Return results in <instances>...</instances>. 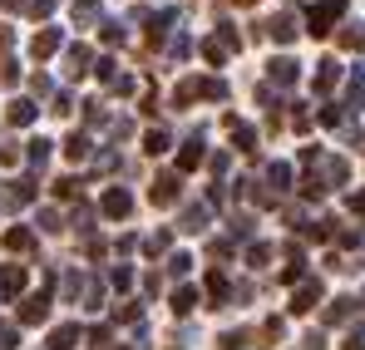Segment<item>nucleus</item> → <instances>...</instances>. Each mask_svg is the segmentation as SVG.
I'll use <instances>...</instances> for the list:
<instances>
[{
    "mask_svg": "<svg viewBox=\"0 0 365 350\" xmlns=\"http://www.w3.org/2000/svg\"><path fill=\"white\" fill-rule=\"evenodd\" d=\"M346 15V0H321V5H311V15H306V25H311V35H331V25Z\"/></svg>",
    "mask_w": 365,
    "mask_h": 350,
    "instance_id": "obj_1",
    "label": "nucleus"
},
{
    "mask_svg": "<svg viewBox=\"0 0 365 350\" xmlns=\"http://www.w3.org/2000/svg\"><path fill=\"white\" fill-rule=\"evenodd\" d=\"M60 30H40V35H35V45H30V50H35V59H45V55H55V50H60Z\"/></svg>",
    "mask_w": 365,
    "mask_h": 350,
    "instance_id": "obj_2",
    "label": "nucleus"
},
{
    "mask_svg": "<svg viewBox=\"0 0 365 350\" xmlns=\"http://www.w3.org/2000/svg\"><path fill=\"white\" fill-rule=\"evenodd\" d=\"M0 292H5V296L25 292V267H5V272H0Z\"/></svg>",
    "mask_w": 365,
    "mask_h": 350,
    "instance_id": "obj_3",
    "label": "nucleus"
},
{
    "mask_svg": "<svg viewBox=\"0 0 365 350\" xmlns=\"http://www.w3.org/2000/svg\"><path fill=\"white\" fill-rule=\"evenodd\" d=\"M128 207H133V197H128L123 187H114V192H104V212H109V217H123Z\"/></svg>",
    "mask_w": 365,
    "mask_h": 350,
    "instance_id": "obj_4",
    "label": "nucleus"
},
{
    "mask_svg": "<svg viewBox=\"0 0 365 350\" xmlns=\"http://www.w3.org/2000/svg\"><path fill=\"white\" fill-rule=\"evenodd\" d=\"M336 79H341V64H336V59H321V74H316V89L326 94V89H336Z\"/></svg>",
    "mask_w": 365,
    "mask_h": 350,
    "instance_id": "obj_5",
    "label": "nucleus"
},
{
    "mask_svg": "<svg viewBox=\"0 0 365 350\" xmlns=\"http://www.w3.org/2000/svg\"><path fill=\"white\" fill-rule=\"evenodd\" d=\"M267 30H272V35H277L282 45H287V40H297V20H292V15H277V20H272Z\"/></svg>",
    "mask_w": 365,
    "mask_h": 350,
    "instance_id": "obj_6",
    "label": "nucleus"
},
{
    "mask_svg": "<svg viewBox=\"0 0 365 350\" xmlns=\"http://www.w3.org/2000/svg\"><path fill=\"white\" fill-rule=\"evenodd\" d=\"M272 79L277 84H297V59H272Z\"/></svg>",
    "mask_w": 365,
    "mask_h": 350,
    "instance_id": "obj_7",
    "label": "nucleus"
},
{
    "mask_svg": "<svg viewBox=\"0 0 365 350\" xmlns=\"http://www.w3.org/2000/svg\"><path fill=\"white\" fill-rule=\"evenodd\" d=\"M173 197H178V177H158V182H153V202H163V207H168Z\"/></svg>",
    "mask_w": 365,
    "mask_h": 350,
    "instance_id": "obj_8",
    "label": "nucleus"
},
{
    "mask_svg": "<svg viewBox=\"0 0 365 350\" xmlns=\"http://www.w3.org/2000/svg\"><path fill=\"white\" fill-rule=\"evenodd\" d=\"M30 197H35V192H30V182H10V187H5V207H25Z\"/></svg>",
    "mask_w": 365,
    "mask_h": 350,
    "instance_id": "obj_9",
    "label": "nucleus"
},
{
    "mask_svg": "<svg viewBox=\"0 0 365 350\" xmlns=\"http://www.w3.org/2000/svg\"><path fill=\"white\" fill-rule=\"evenodd\" d=\"M20 316H25V321H45V316H50V296H30Z\"/></svg>",
    "mask_w": 365,
    "mask_h": 350,
    "instance_id": "obj_10",
    "label": "nucleus"
},
{
    "mask_svg": "<svg viewBox=\"0 0 365 350\" xmlns=\"http://www.w3.org/2000/svg\"><path fill=\"white\" fill-rule=\"evenodd\" d=\"M316 301H321V287H316V282H306L302 292H297V301H292V311H311Z\"/></svg>",
    "mask_w": 365,
    "mask_h": 350,
    "instance_id": "obj_11",
    "label": "nucleus"
},
{
    "mask_svg": "<svg viewBox=\"0 0 365 350\" xmlns=\"http://www.w3.org/2000/svg\"><path fill=\"white\" fill-rule=\"evenodd\" d=\"M64 64H69V74L79 79V74H84V64H89V50H84V45H69V55H64Z\"/></svg>",
    "mask_w": 365,
    "mask_h": 350,
    "instance_id": "obj_12",
    "label": "nucleus"
},
{
    "mask_svg": "<svg viewBox=\"0 0 365 350\" xmlns=\"http://www.w3.org/2000/svg\"><path fill=\"white\" fill-rule=\"evenodd\" d=\"M35 114H40V109H35L30 99H15V104H10V123H35Z\"/></svg>",
    "mask_w": 365,
    "mask_h": 350,
    "instance_id": "obj_13",
    "label": "nucleus"
},
{
    "mask_svg": "<svg viewBox=\"0 0 365 350\" xmlns=\"http://www.w3.org/2000/svg\"><path fill=\"white\" fill-rule=\"evenodd\" d=\"M74 20L79 25H94L99 20V0H74Z\"/></svg>",
    "mask_w": 365,
    "mask_h": 350,
    "instance_id": "obj_14",
    "label": "nucleus"
},
{
    "mask_svg": "<svg viewBox=\"0 0 365 350\" xmlns=\"http://www.w3.org/2000/svg\"><path fill=\"white\" fill-rule=\"evenodd\" d=\"M341 45L346 50H365V25H346L341 30Z\"/></svg>",
    "mask_w": 365,
    "mask_h": 350,
    "instance_id": "obj_15",
    "label": "nucleus"
},
{
    "mask_svg": "<svg viewBox=\"0 0 365 350\" xmlns=\"http://www.w3.org/2000/svg\"><path fill=\"white\" fill-rule=\"evenodd\" d=\"M64 153H69V158L79 163V158L89 153V138H84V133H69V138H64Z\"/></svg>",
    "mask_w": 365,
    "mask_h": 350,
    "instance_id": "obj_16",
    "label": "nucleus"
},
{
    "mask_svg": "<svg viewBox=\"0 0 365 350\" xmlns=\"http://www.w3.org/2000/svg\"><path fill=\"white\" fill-rule=\"evenodd\" d=\"M74 341H79V326H60V331L50 336V346H55V350H69Z\"/></svg>",
    "mask_w": 365,
    "mask_h": 350,
    "instance_id": "obj_17",
    "label": "nucleus"
},
{
    "mask_svg": "<svg viewBox=\"0 0 365 350\" xmlns=\"http://www.w3.org/2000/svg\"><path fill=\"white\" fill-rule=\"evenodd\" d=\"M202 222H207L202 207H187V212H182V232H202Z\"/></svg>",
    "mask_w": 365,
    "mask_h": 350,
    "instance_id": "obj_18",
    "label": "nucleus"
},
{
    "mask_svg": "<svg viewBox=\"0 0 365 350\" xmlns=\"http://www.w3.org/2000/svg\"><path fill=\"white\" fill-rule=\"evenodd\" d=\"M192 306H197V292H192V287H182V292L173 296V311H178V316H187Z\"/></svg>",
    "mask_w": 365,
    "mask_h": 350,
    "instance_id": "obj_19",
    "label": "nucleus"
},
{
    "mask_svg": "<svg viewBox=\"0 0 365 350\" xmlns=\"http://www.w3.org/2000/svg\"><path fill=\"white\" fill-rule=\"evenodd\" d=\"M197 163H202V143H197V138H192V143H187V148H182L178 168H197Z\"/></svg>",
    "mask_w": 365,
    "mask_h": 350,
    "instance_id": "obj_20",
    "label": "nucleus"
},
{
    "mask_svg": "<svg viewBox=\"0 0 365 350\" xmlns=\"http://www.w3.org/2000/svg\"><path fill=\"white\" fill-rule=\"evenodd\" d=\"M202 55L212 59V64H222V59H227V40H207V45H202Z\"/></svg>",
    "mask_w": 365,
    "mask_h": 350,
    "instance_id": "obj_21",
    "label": "nucleus"
},
{
    "mask_svg": "<svg viewBox=\"0 0 365 350\" xmlns=\"http://www.w3.org/2000/svg\"><path fill=\"white\" fill-rule=\"evenodd\" d=\"M5 247H10V252H25V247H30V232H25V227L5 232Z\"/></svg>",
    "mask_w": 365,
    "mask_h": 350,
    "instance_id": "obj_22",
    "label": "nucleus"
},
{
    "mask_svg": "<svg viewBox=\"0 0 365 350\" xmlns=\"http://www.w3.org/2000/svg\"><path fill=\"white\" fill-rule=\"evenodd\" d=\"M45 158H50V143H45V138H35V143H30V163H35V168H45Z\"/></svg>",
    "mask_w": 365,
    "mask_h": 350,
    "instance_id": "obj_23",
    "label": "nucleus"
},
{
    "mask_svg": "<svg viewBox=\"0 0 365 350\" xmlns=\"http://www.w3.org/2000/svg\"><path fill=\"white\" fill-rule=\"evenodd\" d=\"M272 187H287V182H292V168H287V163H272Z\"/></svg>",
    "mask_w": 365,
    "mask_h": 350,
    "instance_id": "obj_24",
    "label": "nucleus"
},
{
    "mask_svg": "<svg viewBox=\"0 0 365 350\" xmlns=\"http://www.w3.org/2000/svg\"><path fill=\"white\" fill-rule=\"evenodd\" d=\"M143 148H148V153H163V148H168V133H158V128H153V133L143 138Z\"/></svg>",
    "mask_w": 365,
    "mask_h": 350,
    "instance_id": "obj_25",
    "label": "nucleus"
},
{
    "mask_svg": "<svg viewBox=\"0 0 365 350\" xmlns=\"http://www.w3.org/2000/svg\"><path fill=\"white\" fill-rule=\"evenodd\" d=\"M104 40H109V45H119V40H123V25H119V20H109V25H104Z\"/></svg>",
    "mask_w": 365,
    "mask_h": 350,
    "instance_id": "obj_26",
    "label": "nucleus"
},
{
    "mask_svg": "<svg viewBox=\"0 0 365 350\" xmlns=\"http://www.w3.org/2000/svg\"><path fill=\"white\" fill-rule=\"evenodd\" d=\"M55 5H60V0H30V10H35V15H50Z\"/></svg>",
    "mask_w": 365,
    "mask_h": 350,
    "instance_id": "obj_27",
    "label": "nucleus"
},
{
    "mask_svg": "<svg viewBox=\"0 0 365 350\" xmlns=\"http://www.w3.org/2000/svg\"><path fill=\"white\" fill-rule=\"evenodd\" d=\"M351 207H356V212H365V192H356V197H351Z\"/></svg>",
    "mask_w": 365,
    "mask_h": 350,
    "instance_id": "obj_28",
    "label": "nucleus"
},
{
    "mask_svg": "<svg viewBox=\"0 0 365 350\" xmlns=\"http://www.w3.org/2000/svg\"><path fill=\"white\" fill-rule=\"evenodd\" d=\"M346 350H365V341H361V336H351V341H346Z\"/></svg>",
    "mask_w": 365,
    "mask_h": 350,
    "instance_id": "obj_29",
    "label": "nucleus"
},
{
    "mask_svg": "<svg viewBox=\"0 0 365 350\" xmlns=\"http://www.w3.org/2000/svg\"><path fill=\"white\" fill-rule=\"evenodd\" d=\"M0 5H5V10H20V0H0Z\"/></svg>",
    "mask_w": 365,
    "mask_h": 350,
    "instance_id": "obj_30",
    "label": "nucleus"
},
{
    "mask_svg": "<svg viewBox=\"0 0 365 350\" xmlns=\"http://www.w3.org/2000/svg\"><path fill=\"white\" fill-rule=\"evenodd\" d=\"M242 5H257V0H242Z\"/></svg>",
    "mask_w": 365,
    "mask_h": 350,
    "instance_id": "obj_31",
    "label": "nucleus"
}]
</instances>
